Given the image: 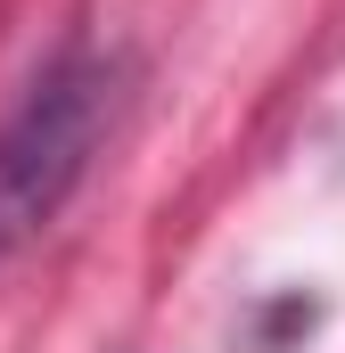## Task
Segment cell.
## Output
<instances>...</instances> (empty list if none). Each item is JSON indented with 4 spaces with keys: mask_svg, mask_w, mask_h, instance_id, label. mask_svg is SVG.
Returning a JSON list of instances; mask_svg holds the SVG:
<instances>
[{
    "mask_svg": "<svg viewBox=\"0 0 345 353\" xmlns=\"http://www.w3.org/2000/svg\"><path fill=\"white\" fill-rule=\"evenodd\" d=\"M107 123H115V58H99L83 41L58 50L17 90V107L0 115V271L66 214Z\"/></svg>",
    "mask_w": 345,
    "mask_h": 353,
    "instance_id": "obj_1",
    "label": "cell"
}]
</instances>
